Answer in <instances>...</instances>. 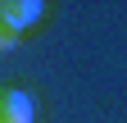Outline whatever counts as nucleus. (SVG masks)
<instances>
[{
  "label": "nucleus",
  "mask_w": 127,
  "mask_h": 123,
  "mask_svg": "<svg viewBox=\"0 0 127 123\" xmlns=\"http://www.w3.org/2000/svg\"><path fill=\"white\" fill-rule=\"evenodd\" d=\"M0 123H32V96L23 87H0Z\"/></svg>",
  "instance_id": "nucleus-2"
},
{
  "label": "nucleus",
  "mask_w": 127,
  "mask_h": 123,
  "mask_svg": "<svg viewBox=\"0 0 127 123\" xmlns=\"http://www.w3.org/2000/svg\"><path fill=\"white\" fill-rule=\"evenodd\" d=\"M18 37H23V32H14L9 23H0V55H9L14 46H18Z\"/></svg>",
  "instance_id": "nucleus-3"
},
{
  "label": "nucleus",
  "mask_w": 127,
  "mask_h": 123,
  "mask_svg": "<svg viewBox=\"0 0 127 123\" xmlns=\"http://www.w3.org/2000/svg\"><path fill=\"white\" fill-rule=\"evenodd\" d=\"M0 23H9L14 32H27L41 23V5L36 0H0Z\"/></svg>",
  "instance_id": "nucleus-1"
}]
</instances>
